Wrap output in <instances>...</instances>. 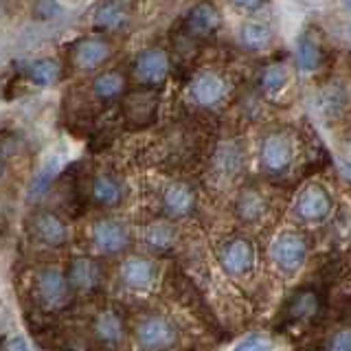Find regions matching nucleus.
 Returning <instances> with one entry per match:
<instances>
[{
	"instance_id": "obj_1",
	"label": "nucleus",
	"mask_w": 351,
	"mask_h": 351,
	"mask_svg": "<svg viewBox=\"0 0 351 351\" xmlns=\"http://www.w3.org/2000/svg\"><path fill=\"white\" fill-rule=\"evenodd\" d=\"M178 332L162 316H147L136 325V343L145 351H167L176 345Z\"/></svg>"
},
{
	"instance_id": "obj_2",
	"label": "nucleus",
	"mask_w": 351,
	"mask_h": 351,
	"mask_svg": "<svg viewBox=\"0 0 351 351\" xmlns=\"http://www.w3.org/2000/svg\"><path fill=\"white\" fill-rule=\"evenodd\" d=\"M272 261L285 272H294L301 268L307 255V244L299 233H281L272 241L270 248Z\"/></svg>"
},
{
	"instance_id": "obj_3",
	"label": "nucleus",
	"mask_w": 351,
	"mask_h": 351,
	"mask_svg": "<svg viewBox=\"0 0 351 351\" xmlns=\"http://www.w3.org/2000/svg\"><path fill=\"white\" fill-rule=\"evenodd\" d=\"M130 244V230L123 222L112 217H104L93 226V246L104 252V255H114V252L128 248Z\"/></svg>"
},
{
	"instance_id": "obj_4",
	"label": "nucleus",
	"mask_w": 351,
	"mask_h": 351,
	"mask_svg": "<svg viewBox=\"0 0 351 351\" xmlns=\"http://www.w3.org/2000/svg\"><path fill=\"white\" fill-rule=\"evenodd\" d=\"M36 296L47 310L62 307L66 299H69V283H66V277L55 268L42 270L36 277Z\"/></svg>"
},
{
	"instance_id": "obj_5",
	"label": "nucleus",
	"mask_w": 351,
	"mask_h": 351,
	"mask_svg": "<svg viewBox=\"0 0 351 351\" xmlns=\"http://www.w3.org/2000/svg\"><path fill=\"white\" fill-rule=\"evenodd\" d=\"M169 71V58L160 49H147L134 60V75L141 84H160Z\"/></svg>"
},
{
	"instance_id": "obj_6",
	"label": "nucleus",
	"mask_w": 351,
	"mask_h": 351,
	"mask_svg": "<svg viewBox=\"0 0 351 351\" xmlns=\"http://www.w3.org/2000/svg\"><path fill=\"white\" fill-rule=\"evenodd\" d=\"M189 93H191V99L197 106L211 108V106L222 101V97L226 93V84H224V80L217 73L204 71V73H200L191 82Z\"/></svg>"
},
{
	"instance_id": "obj_7",
	"label": "nucleus",
	"mask_w": 351,
	"mask_h": 351,
	"mask_svg": "<svg viewBox=\"0 0 351 351\" xmlns=\"http://www.w3.org/2000/svg\"><path fill=\"white\" fill-rule=\"evenodd\" d=\"M292 162V143L283 134H270L261 145V165L270 173H281Z\"/></svg>"
},
{
	"instance_id": "obj_8",
	"label": "nucleus",
	"mask_w": 351,
	"mask_h": 351,
	"mask_svg": "<svg viewBox=\"0 0 351 351\" xmlns=\"http://www.w3.org/2000/svg\"><path fill=\"white\" fill-rule=\"evenodd\" d=\"M329 211H332V197L318 184L307 186L296 202V213L307 222H321L329 215Z\"/></svg>"
},
{
	"instance_id": "obj_9",
	"label": "nucleus",
	"mask_w": 351,
	"mask_h": 351,
	"mask_svg": "<svg viewBox=\"0 0 351 351\" xmlns=\"http://www.w3.org/2000/svg\"><path fill=\"white\" fill-rule=\"evenodd\" d=\"M101 266L95 261V259H88V257H80V259H73L69 272H66V283L73 285L75 290H95L99 283H101Z\"/></svg>"
},
{
	"instance_id": "obj_10",
	"label": "nucleus",
	"mask_w": 351,
	"mask_h": 351,
	"mask_svg": "<svg viewBox=\"0 0 351 351\" xmlns=\"http://www.w3.org/2000/svg\"><path fill=\"white\" fill-rule=\"evenodd\" d=\"M31 233L36 235L42 244L47 246H62L66 237H69V230L66 224L55 213H36L31 217Z\"/></svg>"
},
{
	"instance_id": "obj_11",
	"label": "nucleus",
	"mask_w": 351,
	"mask_h": 351,
	"mask_svg": "<svg viewBox=\"0 0 351 351\" xmlns=\"http://www.w3.org/2000/svg\"><path fill=\"white\" fill-rule=\"evenodd\" d=\"M255 263V250L246 239H233L222 250V266L228 274H246Z\"/></svg>"
},
{
	"instance_id": "obj_12",
	"label": "nucleus",
	"mask_w": 351,
	"mask_h": 351,
	"mask_svg": "<svg viewBox=\"0 0 351 351\" xmlns=\"http://www.w3.org/2000/svg\"><path fill=\"white\" fill-rule=\"evenodd\" d=\"M110 58V44L106 40H99V38H86L80 40L75 47V62L80 69H97L101 66L106 60Z\"/></svg>"
},
{
	"instance_id": "obj_13",
	"label": "nucleus",
	"mask_w": 351,
	"mask_h": 351,
	"mask_svg": "<svg viewBox=\"0 0 351 351\" xmlns=\"http://www.w3.org/2000/svg\"><path fill=\"white\" fill-rule=\"evenodd\" d=\"M193 191L184 182H171L162 193V208L171 217H182L193 208Z\"/></svg>"
},
{
	"instance_id": "obj_14",
	"label": "nucleus",
	"mask_w": 351,
	"mask_h": 351,
	"mask_svg": "<svg viewBox=\"0 0 351 351\" xmlns=\"http://www.w3.org/2000/svg\"><path fill=\"white\" fill-rule=\"evenodd\" d=\"M219 27V14L213 5L208 3H200L195 5L189 16H186V29L193 36L202 38V36H211V33Z\"/></svg>"
},
{
	"instance_id": "obj_15",
	"label": "nucleus",
	"mask_w": 351,
	"mask_h": 351,
	"mask_svg": "<svg viewBox=\"0 0 351 351\" xmlns=\"http://www.w3.org/2000/svg\"><path fill=\"white\" fill-rule=\"evenodd\" d=\"M121 279H123L130 288L145 290L154 281V266L143 257H130L121 266Z\"/></svg>"
},
{
	"instance_id": "obj_16",
	"label": "nucleus",
	"mask_w": 351,
	"mask_h": 351,
	"mask_svg": "<svg viewBox=\"0 0 351 351\" xmlns=\"http://www.w3.org/2000/svg\"><path fill=\"white\" fill-rule=\"evenodd\" d=\"M60 171H62V158L60 156H51L40 167V171L33 176L31 186H29V200H38V197H42L44 193H47L51 182L55 180V176H58Z\"/></svg>"
},
{
	"instance_id": "obj_17",
	"label": "nucleus",
	"mask_w": 351,
	"mask_h": 351,
	"mask_svg": "<svg viewBox=\"0 0 351 351\" xmlns=\"http://www.w3.org/2000/svg\"><path fill=\"white\" fill-rule=\"evenodd\" d=\"M128 22V11L119 3H104L95 9V25L106 31H117Z\"/></svg>"
},
{
	"instance_id": "obj_18",
	"label": "nucleus",
	"mask_w": 351,
	"mask_h": 351,
	"mask_svg": "<svg viewBox=\"0 0 351 351\" xmlns=\"http://www.w3.org/2000/svg\"><path fill=\"white\" fill-rule=\"evenodd\" d=\"M93 197L104 206H114L121 202L123 191H121V184L112 176H97L93 180Z\"/></svg>"
},
{
	"instance_id": "obj_19",
	"label": "nucleus",
	"mask_w": 351,
	"mask_h": 351,
	"mask_svg": "<svg viewBox=\"0 0 351 351\" xmlns=\"http://www.w3.org/2000/svg\"><path fill=\"white\" fill-rule=\"evenodd\" d=\"M239 42L248 51H261L270 44V29L261 22H246L239 29Z\"/></svg>"
},
{
	"instance_id": "obj_20",
	"label": "nucleus",
	"mask_w": 351,
	"mask_h": 351,
	"mask_svg": "<svg viewBox=\"0 0 351 351\" xmlns=\"http://www.w3.org/2000/svg\"><path fill=\"white\" fill-rule=\"evenodd\" d=\"M266 211V200L263 195L255 189H246L241 191L237 197V215L244 219V222H255Z\"/></svg>"
},
{
	"instance_id": "obj_21",
	"label": "nucleus",
	"mask_w": 351,
	"mask_h": 351,
	"mask_svg": "<svg viewBox=\"0 0 351 351\" xmlns=\"http://www.w3.org/2000/svg\"><path fill=\"white\" fill-rule=\"evenodd\" d=\"M321 60H323L321 47H318L310 36H303L299 42H296V64H299V69L303 73L316 71Z\"/></svg>"
},
{
	"instance_id": "obj_22",
	"label": "nucleus",
	"mask_w": 351,
	"mask_h": 351,
	"mask_svg": "<svg viewBox=\"0 0 351 351\" xmlns=\"http://www.w3.org/2000/svg\"><path fill=\"white\" fill-rule=\"evenodd\" d=\"M318 305H321V301H318V294L314 290H301L296 292L290 303H288V316L290 318H310L318 312Z\"/></svg>"
},
{
	"instance_id": "obj_23",
	"label": "nucleus",
	"mask_w": 351,
	"mask_h": 351,
	"mask_svg": "<svg viewBox=\"0 0 351 351\" xmlns=\"http://www.w3.org/2000/svg\"><path fill=\"white\" fill-rule=\"evenodd\" d=\"M125 82L119 73H101L95 77L93 82V93L101 99V101H112L121 93H123Z\"/></svg>"
},
{
	"instance_id": "obj_24",
	"label": "nucleus",
	"mask_w": 351,
	"mask_h": 351,
	"mask_svg": "<svg viewBox=\"0 0 351 351\" xmlns=\"http://www.w3.org/2000/svg\"><path fill=\"white\" fill-rule=\"evenodd\" d=\"M27 75L36 86H53L60 80V64L55 60H38L27 69Z\"/></svg>"
},
{
	"instance_id": "obj_25",
	"label": "nucleus",
	"mask_w": 351,
	"mask_h": 351,
	"mask_svg": "<svg viewBox=\"0 0 351 351\" xmlns=\"http://www.w3.org/2000/svg\"><path fill=\"white\" fill-rule=\"evenodd\" d=\"M95 332L97 336L108 345H114L123 336V327H121V321L114 312H101L95 321Z\"/></svg>"
},
{
	"instance_id": "obj_26",
	"label": "nucleus",
	"mask_w": 351,
	"mask_h": 351,
	"mask_svg": "<svg viewBox=\"0 0 351 351\" xmlns=\"http://www.w3.org/2000/svg\"><path fill=\"white\" fill-rule=\"evenodd\" d=\"M128 106H138V110H128V117L132 123H149L154 112H156V101H154V95L149 93H141L134 95L128 101Z\"/></svg>"
},
{
	"instance_id": "obj_27",
	"label": "nucleus",
	"mask_w": 351,
	"mask_h": 351,
	"mask_svg": "<svg viewBox=\"0 0 351 351\" xmlns=\"http://www.w3.org/2000/svg\"><path fill=\"white\" fill-rule=\"evenodd\" d=\"M145 241H147V246L152 250H158V252L167 250L171 246V241H173V228L169 224H165V222L152 224L145 230Z\"/></svg>"
},
{
	"instance_id": "obj_28",
	"label": "nucleus",
	"mask_w": 351,
	"mask_h": 351,
	"mask_svg": "<svg viewBox=\"0 0 351 351\" xmlns=\"http://www.w3.org/2000/svg\"><path fill=\"white\" fill-rule=\"evenodd\" d=\"M285 82H288V71H285L283 64H270L268 69L261 73V88L270 95L279 93L285 86Z\"/></svg>"
},
{
	"instance_id": "obj_29",
	"label": "nucleus",
	"mask_w": 351,
	"mask_h": 351,
	"mask_svg": "<svg viewBox=\"0 0 351 351\" xmlns=\"http://www.w3.org/2000/svg\"><path fill=\"white\" fill-rule=\"evenodd\" d=\"M270 349H272V340L268 336L252 334V336H246L244 340H239L233 351H270Z\"/></svg>"
},
{
	"instance_id": "obj_30",
	"label": "nucleus",
	"mask_w": 351,
	"mask_h": 351,
	"mask_svg": "<svg viewBox=\"0 0 351 351\" xmlns=\"http://www.w3.org/2000/svg\"><path fill=\"white\" fill-rule=\"evenodd\" d=\"M33 14H36V18H40V20H51L62 14V5L55 3V0H42V3L33 5Z\"/></svg>"
},
{
	"instance_id": "obj_31",
	"label": "nucleus",
	"mask_w": 351,
	"mask_h": 351,
	"mask_svg": "<svg viewBox=\"0 0 351 351\" xmlns=\"http://www.w3.org/2000/svg\"><path fill=\"white\" fill-rule=\"evenodd\" d=\"M329 351H351V329H343L329 340Z\"/></svg>"
},
{
	"instance_id": "obj_32",
	"label": "nucleus",
	"mask_w": 351,
	"mask_h": 351,
	"mask_svg": "<svg viewBox=\"0 0 351 351\" xmlns=\"http://www.w3.org/2000/svg\"><path fill=\"white\" fill-rule=\"evenodd\" d=\"M7 351H31V349H29V345H27V340H25V338H14V340L9 343Z\"/></svg>"
},
{
	"instance_id": "obj_33",
	"label": "nucleus",
	"mask_w": 351,
	"mask_h": 351,
	"mask_svg": "<svg viewBox=\"0 0 351 351\" xmlns=\"http://www.w3.org/2000/svg\"><path fill=\"white\" fill-rule=\"evenodd\" d=\"M235 7L241 11H259L263 9V3H235Z\"/></svg>"
},
{
	"instance_id": "obj_34",
	"label": "nucleus",
	"mask_w": 351,
	"mask_h": 351,
	"mask_svg": "<svg viewBox=\"0 0 351 351\" xmlns=\"http://www.w3.org/2000/svg\"><path fill=\"white\" fill-rule=\"evenodd\" d=\"M3 176H5V160L0 158V178H3Z\"/></svg>"
},
{
	"instance_id": "obj_35",
	"label": "nucleus",
	"mask_w": 351,
	"mask_h": 351,
	"mask_svg": "<svg viewBox=\"0 0 351 351\" xmlns=\"http://www.w3.org/2000/svg\"><path fill=\"white\" fill-rule=\"evenodd\" d=\"M345 167H347V171H349V173H351V167H349V165H345Z\"/></svg>"
},
{
	"instance_id": "obj_36",
	"label": "nucleus",
	"mask_w": 351,
	"mask_h": 351,
	"mask_svg": "<svg viewBox=\"0 0 351 351\" xmlns=\"http://www.w3.org/2000/svg\"><path fill=\"white\" fill-rule=\"evenodd\" d=\"M349 40H351V27H349Z\"/></svg>"
}]
</instances>
